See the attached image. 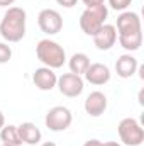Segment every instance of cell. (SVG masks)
Returning a JSON list of instances; mask_svg holds the SVG:
<instances>
[{
    "label": "cell",
    "instance_id": "12",
    "mask_svg": "<svg viewBox=\"0 0 144 146\" xmlns=\"http://www.w3.org/2000/svg\"><path fill=\"white\" fill-rule=\"evenodd\" d=\"M85 75V80L92 85H105L110 80V70H108L107 65L104 63H90V66L87 68Z\"/></svg>",
    "mask_w": 144,
    "mask_h": 146
},
{
    "label": "cell",
    "instance_id": "25",
    "mask_svg": "<svg viewBox=\"0 0 144 146\" xmlns=\"http://www.w3.org/2000/svg\"><path fill=\"white\" fill-rule=\"evenodd\" d=\"M102 146H120L117 141H107V143H102Z\"/></svg>",
    "mask_w": 144,
    "mask_h": 146
},
{
    "label": "cell",
    "instance_id": "26",
    "mask_svg": "<svg viewBox=\"0 0 144 146\" xmlns=\"http://www.w3.org/2000/svg\"><path fill=\"white\" fill-rule=\"evenodd\" d=\"M41 146H56V145H54L53 141H46V143H42Z\"/></svg>",
    "mask_w": 144,
    "mask_h": 146
},
{
    "label": "cell",
    "instance_id": "8",
    "mask_svg": "<svg viewBox=\"0 0 144 146\" xmlns=\"http://www.w3.org/2000/svg\"><path fill=\"white\" fill-rule=\"evenodd\" d=\"M117 34H132V33H141V17L137 12L132 10H124L117 17Z\"/></svg>",
    "mask_w": 144,
    "mask_h": 146
},
{
    "label": "cell",
    "instance_id": "11",
    "mask_svg": "<svg viewBox=\"0 0 144 146\" xmlns=\"http://www.w3.org/2000/svg\"><path fill=\"white\" fill-rule=\"evenodd\" d=\"M32 82H34V85H36L39 90L49 92V90H53L56 87L58 76H56V73L53 72L51 68L41 66V68H36V72L32 75Z\"/></svg>",
    "mask_w": 144,
    "mask_h": 146
},
{
    "label": "cell",
    "instance_id": "15",
    "mask_svg": "<svg viewBox=\"0 0 144 146\" xmlns=\"http://www.w3.org/2000/svg\"><path fill=\"white\" fill-rule=\"evenodd\" d=\"M117 39L126 51H137L143 46V31L132 34H117Z\"/></svg>",
    "mask_w": 144,
    "mask_h": 146
},
{
    "label": "cell",
    "instance_id": "18",
    "mask_svg": "<svg viewBox=\"0 0 144 146\" xmlns=\"http://www.w3.org/2000/svg\"><path fill=\"white\" fill-rule=\"evenodd\" d=\"M12 58V48L7 42H0V65L9 63Z\"/></svg>",
    "mask_w": 144,
    "mask_h": 146
},
{
    "label": "cell",
    "instance_id": "9",
    "mask_svg": "<svg viewBox=\"0 0 144 146\" xmlns=\"http://www.w3.org/2000/svg\"><path fill=\"white\" fill-rule=\"evenodd\" d=\"M92 37H93V44L97 46V49L108 51L117 42V29L112 24H104Z\"/></svg>",
    "mask_w": 144,
    "mask_h": 146
},
{
    "label": "cell",
    "instance_id": "2",
    "mask_svg": "<svg viewBox=\"0 0 144 146\" xmlns=\"http://www.w3.org/2000/svg\"><path fill=\"white\" fill-rule=\"evenodd\" d=\"M36 56L37 60L51 68V70H56V68H61L65 63H66V51L65 48L56 42V41H51V39H41L36 46Z\"/></svg>",
    "mask_w": 144,
    "mask_h": 146
},
{
    "label": "cell",
    "instance_id": "20",
    "mask_svg": "<svg viewBox=\"0 0 144 146\" xmlns=\"http://www.w3.org/2000/svg\"><path fill=\"white\" fill-rule=\"evenodd\" d=\"M81 2H83V5H87V9H92V7L105 3V0H81Z\"/></svg>",
    "mask_w": 144,
    "mask_h": 146
},
{
    "label": "cell",
    "instance_id": "23",
    "mask_svg": "<svg viewBox=\"0 0 144 146\" xmlns=\"http://www.w3.org/2000/svg\"><path fill=\"white\" fill-rule=\"evenodd\" d=\"M15 0H0V7H12Z\"/></svg>",
    "mask_w": 144,
    "mask_h": 146
},
{
    "label": "cell",
    "instance_id": "7",
    "mask_svg": "<svg viewBox=\"0 0 144 146\" xmlns=\"http://www.w3.org/2000/svg\"><path fill=\"white\" fill-rule=\"evenodd\" d=\"M83 78L80 75H75V73H63L59 78H58V83L56 87L59 88L61 95L65 97H70V99H75L78 95H81L83 92Z\"/></svg>",
    "mask_w": 144,
    "mask_h": 146
},
{
    "label": "cell",
    "instance_id": "13",
    "mask_svg": "<svg viewBox=\"0 0 144 146\" xmlns=\"http://www.w3.org/2000/svg\"><path fill=\"white\" fill-rule=\"evenodd\" d=\"M137 68H139L137 58H134L132 54H122L115 61V72H117V75L120 78H131V76H134V73L137 72Z\"/></svg>",
    "mask_w": 144,
    "mask_h": 146
},
{
    "label": "cell",
    "instance_id": "19",
    "mask_svg": "<svg viewBox=\"0 0 144 146\" xmlns=\"http://www.w3.org/2000/svg\"><path fill=\"white\" fill-rule=\"evenodd\" d=\"M131 2H132V0H108V5H110L114 10H120V12H124V10L131 5Z\"/></svg>",
    "mask_w": 144,
    "mask_h": 146
},
{
    "label": "cell",
    "instance_id": "3",
    "mask_svg": "<svg viewBox=\"0 0 144 146\" xmlns=\"http://www.w3.org/2000/svg\"><path fill=\"white\" fill-rule=\"evenodd\" d=\"M108 17V9L105 3L92 7V9H85L83 14L80 15V27L87 36H93L107 21Z\"/></svg>",
    "mask_w": 144,
    "mask_h": 146
},
{
    "label": "cell",
    "instance_id": "22",
    "mask_svg": "<svg viewBox=\"0 0 144 146\" xmlns=\"http://www.w3.org/2000/svg\"><path fill=\"white\" fill-rule=\"evenodd\" d=\"M83 146H102V141H98V139H88Z\"/></svg>",
    "mask_w": 144,
    "mask_h": 146
},
{
    "label": "cell",
    "instance_id": "1",
    "mask_svg": "<svg viewBox=\"0 0 144 146\" xmlns=\"http://www.w3.org/2000/svg\"><path fill=\"white\" fill-rule=\"evenodd\" d=\"M27 14L22 7H9L0 19V36L7 42H19L26 36Z\"/></svg>",
    "mask_w": 144,
    "mask_h": 146
},
{
    "label": "cell",
    "instance_id": "21",
    "mask_svg": "<svg viewBox=\"0 0 144 146\" xmlns=\"http://www.w3.org/2000/svg\"><path fill=\"white\" fill-rule=\"evenodd\" d=\"M61 7H65V9H71V7H75L76 3H78V0H56Z\"/></svg>",
    "mask_w": 144,
    "mask_h": 146
},
{
    "label": "cell",
    "instance_id": "14",
    "mask_svg": "<svg viewBox=\"0 0 144 146\" xmlns=\"http://www.w3.org/2000/svg\"><path fill=\"white\" fill-rule=\"evenodd\" d=\"M17 131H19V136H20V141L22 145L34 146L37 143H41V138H42V133L39 131L34 122H22L20 126H17Z\"/></svg>",
    "mask_w": 144,
    "mask_h": 146
},
{
    "label": "cell",
    "instance_id": "4",
    "mask_svg": "<svg viewBox=\"0 0 144 146\" xmlns=\"http://www.w3.org/2000/svg\"><path fill=\"white\" fill-rule=\"evenodd\" d=\"M119 136L120 141L126 146H141L144 141V129L143 126L134 117H126L119 122Z\"/></svg>",
    "mask_w": 144,
    "mask_h": 146
},
{
    "label": "cell",
    "instance_id": "17",
    "mask_svg": "<svg viewBox=\"0 0 144 146\" xmlns=\"http://www.w3.org/2000/svg\"><path fill=\"white\" fill-rule=\"evenodd\" d=\"M0 139H2V145L22 146L20 136H19V131H17V126H14V124L3 126V127L0 129Z\"/></svg>",
    "mask_w": 144,
    "mask_h": 146
},
{
    "label": "cell",
    "instance_id": "5",
    "mask_svg": "<svg viewBox=\"0 0 144 146\" xmlns=\"http://www.w3.org/2000/svg\"><path fill=\"white\" fill-rule=\"evenodd\" d=\"M73 122V114L71 110L65 106H56L53 109L48 110L46 117H44V124L49 131L53 133H61L66 131Z\"/></svg>",
    "mask_w": 144,
    "mask_h": 146
},
{
    "label": "cell",
    "instance_id": "10",
    "mask_svg": "<svg viewBox=\"0 0 144 146\" xmlns=\"http://www.w3.org/2000/svg\"><path fill=\"white\" fill-rule=\"evenodd\" d=\"M107 106H108L107 95L104 92L95 90L85 100V112L88 115H92V117H98V115H102L107 110Z\"/></svg>",
    "mask_w": 144,
    "mask_h": 146
},
{
    "label": "cell",
    "instance_id": "16",
    "mask_svg": "<svg viewBox=\"0 0 144 146\" xmlns=\"http://www.w3.org/2000/svg\"><path fill=\"white\" fill-rule=\"evenodd\" d=\"M68 66H70V72L75 75H83L87 72V68L90 66V58L85 54V53H75L71 54V58L68 60Z\"/></svg>",
    "mask_w": 144,
    "mask_h": 146
},
{
    "label": "cell",
    "instance_id": "6",
    "mask_svg": "<svg viewBox=\"0 0 144 146\" xmlns=\"http://www.w3.org/2000/svg\"><path fill=\"white\" fill-rule=\"evenodd\" d=\"M37 26L44 34L54 36L63 29V17L54 9H42L37 15Z\"/></svg>",
    "mask_w": 144,
    "mask_h": 146
},
{
    "label": "cell",
    "instance_id": "27",
    "mask_svg": "<svg viewBox=\"0 0 144 146\" xmlns=\"http://www.w3.org/2000/svg\"><path fill=\"white\" fill-rule=\"evenodd\" d=\"M2 146H7V145H2Z\"/></svg>",
    "mask_w": 144,
    "mask_h": 146
},
{
    "label": "cell",
    "instance_id": "24",
    "mask_svg": "<svg viewBox=\"0 0 144 146\" xmlns=\"http://www.w3.org/2000/svg\"><path fill=\"white\" fill-rule=\"evenodd\" d=\"M3 126H5V115H3V114H2V110H0V129H2Z\"/></svg>",
    "mask_w": 144,
    "mask_h": 146
}]
</instances>
